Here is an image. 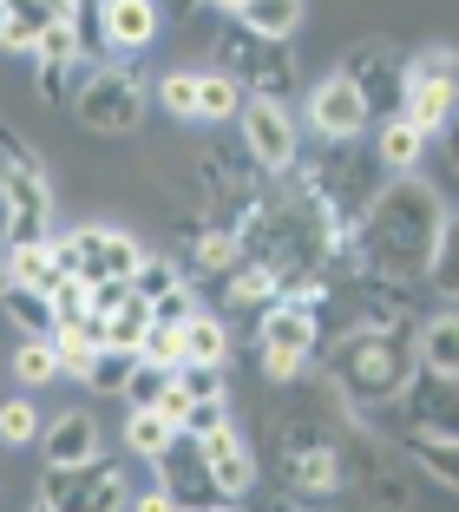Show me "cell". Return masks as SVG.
<instances>
[{
  "instance_id": "cell-23",
  "label": "cell",
  "mask_w": 459,
  "mask_h": 512,
  "mask_svg": "<svg viewBox=\"0 0 459 512\" xmlns=\"http://www.w3.org/2000/svg\"><path fill=\"white\" fill-rule=\"evenodd\" d=\"M46 342L60 348V368H66V375H86L92 355L105 348V335H99V316H73V322H53V335H46Z\"/></svg>"
},
{
  "instance_id": "cell-21",
  "label": "cell",
  "mask_w": 459,
  "mask_h": 512,
  "mask_svg": "<svg viewBox=\"0 0 459 512\" xmlns=\"http://www.w3.org/2000/svg\"><path fill=\"white\" fill-rule=\"evenodd\" d=\"M282 302V283H276V270H263V263H237V270L223 276V309H276Z\"/></svg>"
},
{
  "instance_id": "cell-8",
  "label": "cell",
  "mask_w": 459,
  "mask_h": 512,
  "mask_svg": "<svg viewBox=\"0 0 459 512\" xmlns=\"http://www.w3.org/2000/svg\"><path fill=\"white\" fill-rule=\"evenodd\" d=\"M243 151H250V165L256 171H289L302 158V145H296V119H289V106H276V99H250L243 106Z\"/></svg>"
},
{
  "instance_id": "cell-33",
  "label": "cell",
  "mask_w": 459,
  "mask_h": 512,
  "mask_svg": "<svg viewBox=\"0 0 459 512\" xmlns=\"http://www.w3.org/2000/svg\"><path fill=\"white\" fill-rule=\"evenodd\" d=\"M400 447L414 453V460H420V467H427L440 486H453V493H459V440H400Z\"/></svg>"
},
{
  "instance_id": "cell-53",
  "label": "cell",
  "mask_w": 459,
  "mask_h": 512,
  "mask_svg": "<svg viewBox=\"0 0 459 512\" xmlns=\"http://www.w3.org/2000/svg\"><path fill=\"white\" fill-rule=\"evenodd\" d=\"M40 7H46V20L60 27V20H73V7H79V0H40Z\"/></svg>"
},
{
  "instance_id": "cell-3",
  "label": "cell",
  "mask_w": 459,
  "mask_h": 512,
  "mask_svg": "<svg viewBox=\"0 0 459 512\" xmlns=\"http://www.w3.org/2000/svg\"><path fill=\"white\" fill-rule=\"evenodd\" d=\"M328 329L315 309H302V302H276V309H263V322H256V355H263V375L276 381H296L309 375V362L322 355Z\"/></svg>"
},
{
  "instance_id": "cell-51",
  "label": "cell",
  "mask_w": 459,
  "mask_h": 512,
  "mask_svg": "<svg viewBox=\"0 0 459 512\" xmlns=\"http://www.w3.org/2000/svg\"><path fill=\"white\" fill-rule=\"evenodd\" d=\"M132 512H184V506L164 493V486H151V493H138V499H132Z\"/></svg>"
},
{
  "instance_id": "cell-1",
  "label": "cell",
  "mask_w": 459,
  "mask_h": 512,
  "mask_svg": "<svg viewBox=\"0 0 459 512\" xmlns=\"http://www.w3.org/2000/svg\"><path fill=\"white\" fill-rule=\"evenodd\" d=\"M446 204L420 171L387 178L381 197L368 204V217L355 224V237L335 243V283L355 276H387V283H427V263L440 250Z\"/></svg>"
},
{
  "instance_id": "cell-40",
  "label": "cell",
  "mask_w": 459,
  "mask_h": 512,
  "mask_svg": "<svg viewBox=\"0 0 459 512\" xmlns=\"http://www.w3.org/2000/svg\"><path fill=\"white\" fill-rule=\"evenodd\" d=\"M53 322H73V316H92V283L86 276H60V283H53Z\"/></svg>"
},
{
  "instance_id": "cell-56",
  "label": "cell",
  "mask_w": 459,
  "mask_h": 512,
  "mask_svg": "<svg viewBox=\"0 0 459 512\" xmlns=\"http://www.w3.org/2000/svg\"><path fill=\"white\" fill-rule=\"evenodd\" d=\"M217 512H230V506H217Z\"/></svg>"
},
{
  "instance_id": "cell-35",
  "label": "cell",
  "mask_w": 459,
  "mask_h": 512,
  "mask_svg": "<svg viewBox=\"0 0 459 512\" xmlns=\"http://www.w3.org/2000/svg\"><path fill=\"white\" fill-rule=\"evenodd\" d=\"M138 355L178 375V368H184V322H151V335H145V348H138Z\"/></svg>"
},
{
  "instance_id": "cell-9",
  "label": "cell",
  "mask_w": 459,
  "mask_h": 512,
  "mask_svg": "<svg viewBox=\"0 0 459 512\" xmlns=\"http://www.w3.org/2000/svg\"><path fill=\"white\" fill-rule=\"evenodd\" d=\"M309 125H315L322 145H355V138L374 125V112H368V99H361L341 73H328V79L309 86Z\"/></svg>"
},
{
  "instance_id": "cell-27",
  "label": "cell",
  "mask_w": 459,
  "mask_h": 512,
  "mask_svg": "<svg viewBox=\"0 0 459 512\" xmlns=\"http://www.w3.org/2000/svg\"><path fill=\"white\" fill-rule=\"evenodd\" d=\"M237 263H243V243L230 237L223 224H210V230H197V237H191V270L197 276H217V283H223Z\"/></svg>"
},
{
  "instance_id": "cell-29",
  "label": "cell",
  "mask_w": 459,
  "mask_h": 512,
  "mask_svg": "<svg viewBox=\"0 0 459 512\" xmlns=\"http://www.w3.org/2000/svg\"><path fill=\"white\" fill-rule=\"evenodd\" d=\"M99 335H105V348H125V355H138V348H145V335H151V302L132 296L119 316L99 322Z\"/></svg>"
},
{
  "instance_id": "cell-45",
  "label": "cell",
  "mask_w": 459,
  "mask_h": 512,
  "mask_svg": "<svg viewBox=\"0 0 459 512\" xmlns=\"http://www.w3.org/2000/svg\"><path fill=\"white\" fill-rule=\"evenodd\" d=\"M178 381H184L191 401H217V394H230V388H223V368H210V362H184Z\"/></svg>"
},
{
  "instance_id": "cell-12",
  "label": "cell",
  "mask_w": 459,
  "mask_h": 512,
  "mask_svg": "<svg viewBox=\"0 0 459 512\" xmlns=\"http://www.w3.org/2000/svg\"><path fill=\"white\" fill-rule=\"evenodd\" d=\"M197 453H204V467H210V480H217L223 499H243V493L256 486V460H250V447H243L237 427H217V434H204V440H197Z\"/></svg>"
},
{
  "instance_id": "cell-10",
  "label": "cell",
  "mask_w": 459,
  "mask_h": 512,
  "mask_svg": "<svg viewBox=\"0 0 459 512\" xmlns=\"http://www.w3.org/2000/svg\"><path fill=\"white\" fill-rule=\"evenodd\" d=\"M276 480L289 486L296 499H341L348 493V440L341 447H302V453H282L269 460Z\"/></svg>"
},
{
  "instance_id": "cell-47",
  "label": "cell",
  "mask_w": 459,
  "mask_h": 512,
  "mask_svg": "<svg viewBox=\"0 0 459 512\" xmlns=\"http://www.w3.org/2000/svg\"><path fill=\"white\" fill-rule=\"evenodd\" d=\"M33 60H86L79 53V33H73V20H60V27H46L40 33V53Z\"/></svg>"
},
{
  "instance_id": "cell-41",
  "label": "cell",
  "mask_w": 459,
  "mask_h": 512,
  "mask_svg": "<svg viewBox=\"0 0 459 512\" xmlns=\"http://www.w3.org/2000/svg\"><path fill=\"white\" fill-rule=\"evenodd\" d=\"M33 66H40V73H33L40 99H46V106H66V99H73V66L79 60H33Z\"/></svg>"
},
{
  "instance_id": "cell-50",
  "label": "cell",
  "mask_w": 459,
  "mask_h": 512,
  "mask_svg": "<svg viewBox=\"0 0 459 512\" xmlns=\"http://www.w3.org/2000/svg\"><path fill=\"white\" fill-rule=\"evenodd\" d=\"M151 407H158L164 421H178V427H184V414H191V394H184V381H178V375H171V381H164V394H158Z\"/></svg>"
},
{
  "instance_id": "cell-49",
  "label": "cell",
  "mask_w": 459,
  "mask_h": 512,
  "mask_svg": "<svg viewBox=\"0 0 459 512\" xmlns=\"http://www.w3.org/2000/svg\"><path fill=\"white\" fill-rule=\"evenodd\" d=\"M191 316H197V302H191V283L164 289V296L151 302V322H191Z\"/></svg>"
},
{
  "instance_id": "cell-22",
  "label": "cell",
  "mask_w": 459,
  "mask_h": 512,
  "mask_svg": "<svg viewBox=\"0 0 459 512\" xmlns=\"http://www.w3.org/2000/svg\"><path fill=\"white\" fill-rule=\"evenodd\" d=\"M46 27H53V20H46L40 0H0V46H7V53L33 60V53H40V33H46Z\"/></svg>"
},
{
  "instance_id": "cell-4",
  "label": "cell",
  "mask_w": 459,
  "mask_h": 512,
  "mask_svg": "<svg viewBox=\"0 0 459 512\" xmlns=\"http://www.w3.org/2000/svg\"><path fill=\"white\" fill-rule=\"evenodd\" d=\"M73 112H79V125H86V132L125 138L138 119H145V79L125 73V66H99V73L73 92Z\"/></svg>"
},
{
  "instance_id": "cell-26",
  "label": "cell",
  "mask_w": 459,
  "mask_h": 512,
  "mask_svg": "<svg viewBox=\"0 0 459 512\" xmlns=\"http://www.w3.org/2000/svg\"><path fill=\"white\" fill-rule=\"evenodd\" d=\"M184 362L230 368V322H223V316H204V309H197V316L184 322Z\"/></svg>"
},
{
  "instance_id": "cell-2",
  "label": "cell",
  "mask_w": 459,
  "mask_h": 512,
  "mask_svg": "<svg viewBox=\"0 0 459 512\" xmlns=\"http://www.w3.org/2000/svg\"><path fill=\"white\" fill-rule=\"evenodd\" d=\"M322 375L341 388V401L355 414H374V407H394L400 388L414 381V329H374V322H355L322 342Z\"/></svg>"
},
{
  "instance_id": "cell-54",
  "label": "cell",
  "mask_w": 459,
  "mask_h": 512,
  "mask_svg": "<svg viewBox=\"0 0 459 512\" xmlns=\"http://www.w3.org/2000/svg\"><path fill=\"white\" fill-rule=\"evenodd\" d=\"M446 165L459 171V112H453V125H446Z\"/></svg>"
},
{
  "instance_id": "cell-17",
  "label": "cell",
  "mask_w": 459,
  "mask_h": 512,
  "mask_svg": "<svg viewBox=\"0 0 459 512\" xmlns=\"http://www.w3.org/2000/svg\"><path fill=\"white\" fill-rule=\"evenodd\" d=\"M105 480V453L99 460H86V467H46L40 473V506H53V512H86V499H92V486Z\"/></svg>"
},
{
  "instance_id": "cell-25",
  "label": "cell",
  "mask_w": 459,
  "mask_h": 512,
  "mask_svg": "<svg viewBox=\"0 0 459 512\" xmlns=\"http://www.w3.org/2000/svg\"><path fill=\"white\" fill-rule=\"evenodd\" d=\"M243 106H250V92H243L230 73H197V119H204V125L243 119Z\"/></svg>"
},
{
  "instance_id": "cell-32",
  "label": "cell",
  "mask_w": 459,
  "mask_h": 512,
  "mask_svg": "<svg viewBox=\"0 0 459 512\" xmlns=\"http://www.w3.org/2000/svg\"><path fill=\"white\" fill-rule=\"evenodd\" d=\"M132 368H138V355H125V348H99L79 381H86L92 394H125V388H132Z\"/></svg>"
},
{
  "instance_id": "cell-16",
  "label": "cell",
  "mask_w": 459,
  "mask_h": 512,
  "mask_svg": "<svg viewBox=\"0 0 459 512\" xmlns=\"http://www.w3.org/2000/svg\"><path fill=\"white\" fill-rule=\"evenodd\" d=\"M420 151H427V132H420L414 119L387 112L381 132H374V158H381V171H387V178H407V171H420Z\"/></svg>"
},
{
  "instance_id": "cell-19",
  "label": "cell",
  "mask_w": 459,
  "mask_h": 512,
  "mask_svg": "<svg viewBox=\"0 0 459 512\" xmlns=\"http://www.w3.org/2000/svg\"><path fill=\"white\" fill-rule=\"evenodd\" d=\"M171 447H178V421H164L158 407H125V453L158 467Z\"/></svg>"
},
{
  "instance_id": "cell-14",
  "label": "cell",
  "mask_w": 459,
  "mask_h": 512,
  "mask_svg": "<svg viewBox=\"0 0 459 512\" xmlns=\"http://www.w3.org/2000/svg\"><path fill=\"white\" fill-rule=\"evenodd\" d=\"M453 112H459V86H446V79H407L400 86V119H414L427 138H440L453 125Z\"/></svg>"
},
{
  "instance_id": "cell-6",
  "label": "cell",
  "mask_w": 459,
  "mask_h": 512,
  "mask_svg": "<svg viewBox=\"0 0 459 512\" xmlns=\"http://www.w3.org/2000/svg\"><path fill=\"white\" fill-rule=\"evenodd\" d=\"M387 414H394L400 440H459V381L414 368V381L400 388V401Z\"/></svg>"
},
{
  "instance_id": "cell-31",
  "label": "cell",
  "mask_w": 459,
  "mask_h": 512,
  "mask_svg": "<svg viewBox=\"0 0 459 512\" xmlns=\"http://www.w3.org/2000/svg\"><path fill=\"white\" fill-rule=\"evenodd\" d=\"M14 283H20V289H40V296H53V283H60L53 237H46V243H27V250H14Z\"/></svg>"
},
{
  "instance_id": "cell-36",
  "label": "cell",
  "mask_w": 459,
  "mask_h": 512,
  "mask_svg": "<svg viewBox=\"0 0 459 512\" xmlns=\"http://www.w3.org/2000/svg\"><path fill=\"white\" fill-rule=\"evenodd\" d=\"M73 33H79V53H86V60L112 53V40H105V0H79L73 7Z\"/></svg>"
},
{
  "instance_id": "cell-28",
  "label": "cell",
  "mask_w": 459,
  "mask_h": 512,
  "mask_svg": "<svg viewBox=\"0 0 459 512\" xmlns=\"http://www.w3.org/2000/svg\"><path fill=\"white\" fill-rule=\"evenodd\" d=\"M427 289L440 302H459V211H446V224H440V250L427 263Z\"/></svg>"
},
{
  "instance_id": "cell-5",
  "label": "cell",
  "mask_w": 459,
  "mask_h": 512,
  "mask_svg": "<svg viewBox=\"0 0 459 512\" xmlns=\"http://www.w3.org/2000/svg\"><path fill=\"white\" fill-rule=\"evenodd\" d=\"M223 73L237 79L250 99H276L289 106V92H296V53L289 40H256V33H237V40H223Z\"/></svg>"
},
{
  "instance_id": "cell-43",
  "label": "cell",
  "mask_w": 459,
  "mask_h": 512,
  "mask_svg": "<svg viewBox=\"0 0 459 512\" xmlns=\"http://www.w3.org/2000/svg\"><path fill=\"white\" fill-rule=\"evenodd\" d=\"M407 79H446V86H459V53L453 46H427V53L407 60Z\"/></svg>"
},
{
  "instance_id": "cell-55",
  "label": "cell",
  "mask_w": 459,
  "mask_h": 512,
  "mask_svg": "<svg viewBox=\"0 0 459 512\" xmlns=\"http://www.w3.org/2000/svg\"><path fill=\"white\" fill-rule=\"evenodd\" d=\"M33 512H53V506H33Z\"/></svg>"
},
{
  "instance_id": "cell-20",
  "label": "cell",
  "mask_w": 459,
  "mask_h": 512,
  "mask_svg": "<svg viewBox=\"0 0 459 512\" xmlns=\"http://www.w3.org/2000/svg\"><path fill=\"white\" fill-rule=\"evenodd\" d=\"M0 204H7V217H53V178L7 165L0 171Z\"/></svg>"
},
{
  "instance_id": "cell-11",
  "label": "cell",
  "mask_w": 459,
  "mask_h": 512,
  "mask_svg": "<svg viewBox=\"0 0 459 512\" xmlns=\"http://www.w3.org/2000/svg\"><path fill=\"white\" fill-rule=\"evenodd\" d=\"M158 486L171 499H178L184 512H217V506H230V499L217 493V480H210V467H204V453H197V440H191V453H164L158 460Z\"/></svg>"
},
{
  "instance_id": "cell-7",
  "label": "cell",
  "mask_w": 459,
  "mask_h": 512,
  "mask_svg": "<svg viewBox=\"0 0 459 512\" xmlns=\"http://www.w3.org/2000/svg\"><path fill=\"white\" fill-rule=\"evenodd\" d=\"M348 86L368 99V112H400V86H407V66L387 40H355L348 46V60L335 66Z\"/></svg>"
},
{
  "instance_id": "cell-34",
  "label": "cell",
  "mask_w": 459,
  "mask_h": 512,
  "mask_svg": "<svg viewBox=\"0 0 459 512\" xmlns=\"http://www.w3.org/2000/svg\"><path fill=\"white\" fill-rule=\"evenodd\" d=\"M46 427H40V407L33 401H0V447H33V440H40Z\"/></svg>"
},
{
  "instance_id": "cell-13",
  "label": "cell",
  "mask_w": 459,
  "mask_h": 512,
  "mask_svg": "<svg viewBox=\"0 0 459 512\" xmlns=\"http://www.w3.org/2000/svg\"><path fill=\"white\" fill-rule=\"evenodd\" d=\"M40 453L46 467H86V460H99V421L92 414H53V427L40 434Z\"/></svg>"
},
{
  "instance_id": "cell-42",
  "label": "cell",
  "mask_w": 459,
  "mask_h": 512,
  "mask_svg": "<svg viewBox=\"0 0 459 512\" xmlns=\"http://www.w3.org/2000/svg\"><path fill=\"white\" fill-rule=\"evenodd\" d=\"M217 427H230V394H217V401H191V414H184L178 434L184 440H204V434H217Z\"/></svg>"
},
{
  "instance_id": "cell-46",
  "label": "cell",
  "mask_w": 459,
  "mask_h": 512,
  "mask_svg": "<svg viewBox=\"0 0 459 512\" xmlns=\"http://www.w3.org/2000/svg\"><path fill=\"white\" fill-rule=\"evenodd\" d=\"M125 506H132V486H125L119 467H105V480L92 486V499H86V512H125Z\"/></svg>"
},
{
  "instance_id": "cell-30",
  "label": "cell",
  "mask_w": 459,
  "mask_h": 512,
  "mask_svg": "<svg viewBox=\"0 0 459 512\" xmlns=\"http://www.w3.org/2000/svg\"><path fill=\"white\" fill-rule=\"evenodd\" d=\"M14 375H20V388H46V381H60L66 368H60V348L46 342V335H27L20 342V355H14Z\"/></svg>"
},
{
  "instance_id": "cell-37",
  "label": "cell",
  "mask_w": 459,
  "mask_h": 512,
  "mask_svg": "<svg viewBox=\"0 0 459 512\" xmlns=\"http://www.w3.org/2000/svg\"><path fill=\"white\" fill-rule=\"evenodd\" d=\"M184 276H178V263H171V256H145V263H138V276H132V296L138 302H158L164 289H178Z\"/></svg>"
},
{
  "instance_id": "cell-44",
  "label": "cell",
  "mask_w": 459,
  "mask_h": 512,
  "mask_svg": "<svg viewBox=\"0 0 459 512\" xmlns=\"http://www.w3.org/2000/svg\"><path fill=\"white\" fill-rule=\"evenodd\" d=\"M164 381H171V368H158V362H145V355H138L132 388H125V407H151V401L164 394Z\"/></svg>"
},
{
  "instance_id": "cell-24",
  "label": "cell",
  "mask_w": 459,
  "mask_h": 512,
  "mask_svg": "<svg viewBox=\"0 0 459 512\" xmlns=\"http://www.w3.org/2000/svg\"><path fill=\"white\" fill-rule=\"evenodd\" d=\"M302 27V0H243L237 7V33H256V40H289Z\"/></svg>"
},
{
  "instance_id": "cell-38",
  "label": "cell",
  "mask_w": 459,
  "mask_h": 512,
  "mask_svg": "<svg viewBox=\"0 0 459 512\" xmlns=\"http://www.w3.org/2000/svg\"><path fill=\"white\" fill-rule=\"evenodd\" d=\"M7 316L27 335H53V302H46L40 289H14V296H7Z\"/></svg>"
},
{
  "instance_id": "cell-48",
  "label": "cell",
  "mask_w": 459,
  "mask_h": 512,
  "mask_svg": "<svg viewBox=\"0 0 459 512\" xmlns=\"http://www.w3.org/2000/svg\"><path fill=\"white\" fill-rule=\"evenodd\" d=\"M125 302H132V283H125V276H99V283H92V316H119Z\"/></svg>"
},
{
  "instance_id": "cell-52",
  "label": "cell",
  "mask_w": 459,
  "mask_h": 512,
  "mask_svg": "<svg viewBox=\"0 0 459 512\" xmlns=\"http://www.w3.org/2000/svg\"><path fill=\"white\" fill-rule=\"evenodd\" d=\"M14 250H7V243H0V302H7V296H14Z\"/></svg>"
},
{
  "instance_id": "cell-15",
  "label": "cell",
  "mask_w": 459,
  "mask_h": 512,
  "mask_svg": "<svg viewBox=\"0 0 459 512\" xmlns=\"http://www.w3.org/2000/svg\"><path fill=\"white\" fill-rule=\"evenodd\" d=\"M414 362L427 368V375L459 381V316L453 309H440V316H427L414 329Z\"/></svg>"
},
{
  "instance_id": "cell-18",
  "label": "cell",
  "mask_w": 459,
  "mask_h": 512,
  "mask_svg": "<svg viewBox=\"0 0 459 512\" xmlns=\"http://www.w3.org/2000/svg\"><path fill=\"white\" fill-rule=\"evenodd\" d=\"M164 27L158 0H105V40L125 46V53H138V46H151Z\"/></svg>"
},
{
  "instance_id": "cell-39",
  "label": "cell",
  "mask_w": 459,
  "mask_h": 512,
  "mask_svg": "<svg viewBox=\"0 0 459 512\" xmlns=\"http://www.w3.org/2000/svg\"><path fill=\"white\" fill-rule=\"evenodd\" d=\"M151 92H158V106L171 119H197V73H164Z\"/></svg>"
}]
</instances>
